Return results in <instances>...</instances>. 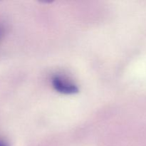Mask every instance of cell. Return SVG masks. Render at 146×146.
Instances as JSON below:
<instances>
[{
	"mask_svg": "<svg viewBox=\"0 0 146 146\" xmlns=\"http://www.w3.org/2000/svg\"><path fill=\"white\" fill-rule=\"evenodd\" d=\"M51 84L54 89L63 94H76L78 92V88L74 83L60 76H54L51 79Z\"/></svg>",
	"mask_w": 146,
	"mask_h": 146,
	"instance_id": "1",
	"label": "cell"
},
{
	"mask_svg": "<svg viewBox=\"0 0 146 146\" xmlns=\"http://www.w3.org/2000/svg\"><path fill=\"white\" fill-rule=\"evenodd\" d=\"M0 146H9V145L5 142V141L0 139Z\"/></svg>",
	"mask_w": 146,
	"mask_h": 146,
	"instance_id": "2",
	"label": "cell"
},
{
	"mask_svg": "<svg viewBox=\"0 0 146 146\" xmlns=\"http://www.w3.org/2000/svg\"><path fill=\"white\" fill-rule=\"evenodd\" d=\"M2 33H3L2 28H1V26H0V38H1V35H2Z\"/></svg>",
	"mask_w": 146,
	"mask_h": 146,
	"instance_id": "3",
	"label": "cell"
}]
</instances>
